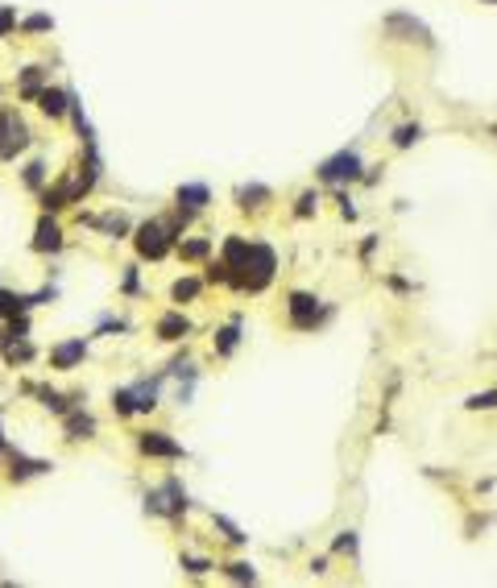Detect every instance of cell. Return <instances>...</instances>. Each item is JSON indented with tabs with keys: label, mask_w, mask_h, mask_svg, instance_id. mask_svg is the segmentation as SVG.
<instances>
[{
	"label": "cell",
	"mask_w": 497,
	"mask_h": 588,
	"mask_svg": "<svg viewBox=\"0 0 497 588\" xmlns=\"http://www.w3.org/2000/svg\"><path fill=\"white\" fill-rule=\"evenodd\" d=\"M203 203H208V187H203V183H187V187H178V207L199 212Z\"/></svg>",
	"instance_id": "cell-11"
},
{
	"label": "cell",
	"mask_w": 497,
	"mask_h": 588,
	"mask_svg": "<svg viewBox=\"0 0 497 588\" xmlns=\"http://www.w3.org/2000/svg\"><path fill=\"white\" fill-rule=\"evenodd\" d=\"M25 33H46V29H54V17H46V13H33V17H25L21 21Z\"/></svg>",
	"instance_id": "cell-16"
},
{
	"label": "cell",
	"mask_w": 497,
	"mask_h": 588,
	"mask_svg": "<svg viewBox=\"0 0 497 588\" xmlns=\"http://www.w3.org/2000/svg\"><path fill=\"white\" fill-rule=\"evenodd\" d=\"M220 352H233L237 348V327H228V332H220V344H215Z\"/></svg>",
	"instance_id": "cell-22"
},
{
	"label": "cell",
	"mask_w": 497,
	"mask_h": 588,
	"mask_svg": "<svg viewBox=\"0 0 497 588\" xmlns=\"http://www.w3.org/2000/svg\"><path fill=\"white\" fill-rule=\"evenodd\" d=\"M33 99H38V108L46 112L50 121H63V116L71 112V92H58V87H38V92H33Z\"/></svg>",
	"instance_id": "cell-3"
},
{
	"label": "cell",
	"mask_w": 497,
	"mask_h": 588,
	"mask_svg": "<svg viewBox=\"0 0 497 588\" xmlns=\"http://www.w3.org/2000/svg\"><path fill=\"white\" fill-rule=\"evenodd\" d=\"M21 178H25V187H29V191H38V187L46 183V162H29Z\"/></svg>",
	"instance_id": "cell-15"
},
{
	"label": "cell",
	"mask_w": 497,
	"mask_h": 588,
	"mask_svg": "<svg viewBox=\"0 0 497 588\" xmlns=\"http://www.w3.org/2000/svg\"><path fill=\"white\" fill-rule=\"evenodd\" d=\"M356 170H360V158L353 149H344V153H336V158H328L319 166V178L324 183H344V178H356Z\"/></svg>",
	"instance_id": "cell-2"
},
{
	"label": "cell",
	"mask_w": 497,
	"mask_h": 588,
	"mask_svg": "<svg viewBox=\"0 0 497 588\" xmlns=\"http://www.w3.org/2000/svg\"><path fill=\"white\" fill-rule=\"evenodd\" d=\"M137 447H141L145 456H170V460L183 456V447H178L174 440H166V431H145L141 440H137Z\"/></svg>",
	"instance_id": "cell-4"
},
{
	"label": "cell",
	"mask_w": 497,
	"mask_h": 588,
	"mask_svg": "<svg viewBox=\"0 0 497 588\" xmlns=\"http://www.w3.org/2000/svg\"><path fill=\"white\" fill-rule=\"evenodd\" d=\"M13 29H17V9H4L0 4V38H9Z\"/></svg>",
	"instance_id": "cell-20"
},
{
	"label": "cell",
	"mask_w": 497,
	"mask_h": 588,
	"mask_svg": "<svg viewBox=\"0 0 497 588\" xmlns=\"http://www.w3.org/2000/svg\"><path fill=\"white\" fill-rule=\"evenodd\" d=\"M187 332H191V323L183 315H166L162 323H158V336H162V340H183Z\"/></svg>",
	"instance_id": "cell-13"
},
{
	"label": "cell",
	"mask_w": 497,
	"mask_h": 588,
	"mask_svg": "<svg viewBox=\"0 0 497 588\" xmlns=\"http://www.w3.org/2000/svg\"><path fill=\"white\" fill-rule=\"evenodd\" d=\"M311 203H315V195H303V199H299V216H307Z\"/></svg>",
	"instance_id": "cell-28"
},
{
	"label": "cell",
	"mask_w": 497,
	"mask_h": 588,
	"mask_svg": "<svg viewBox=\"0 0 497 588\" xmlns=\"http://www.w3.org/2000/svg\"><path fill=\"white\" fill-rule=\"evenodd\" d=\"M170 245H174V232H170L166 224L145 220L141 228H137V253H141V257H149V261L166 257V253H170Z\"/></svg>",
	"instance_id": "cell-1"
},
{
	"label": "cell",
	"mask_w": 497,
	"mask_h": 588,
	"mask_svg": "<svg viewBox=\"0 0 497 588\" xmlns=\"http://www.w3.org/2000/svg\"><path fill=\"white\" fill-rule=\"evenodd\" d=\"M410 141H419V124H406L394 133V146H410Z\"/></svg>",
	"instance_id": "cell-21"
},
{
	"label": "cell",
	"mask_w": 497,
	"mask_h": 588,
	"mask_svg": "<svg viewBox=\"0 0 497 588\" xmlns=\"http://www.w3.org/2000/svg\"><path fill=\"white\" fill-rule=\"evenodd\" d=\"M261 199H269L265 187H245L240 191V207H261Z\"/></svg>",
	"instance_id": "cell-17"
},
{
	"label": "cell",
	"mask_w": 497,
	"mask_h": 588,
	"mask_svg": "<svg viewBox=\"0 0 497 588\" xmlns=\"http://www.w3.org/2000/svg\"><path fill=\"white\" fill-rule=\"evenodd\" d=\"M469 406H497V393H493V390H489V393H476Z\"/></svg>",
	"instance_id": "cell-27"
},
{
	"label": "cell",
	"mask_w": 497,
	"mask_h": 588,
	"mask_svg": "<svg viewBox=\"0 0 497 588\" xmlns=\"http://www.w3.org/2000/svg\"><path fill=\"white\" fill-rule=\"evenodd\" d=\"M67 431H71V440H87V435L95 431V423L87 415H71L67 418Z\"/></svg>",
	"instance_id": "cell-14"
},
{
	"label": "cell",
	"mask_w": 497,
	"mask_h": 588,
	"mask_svg": "<svg viewBox=\"0 0 497 588\" xmlns=\"http://www.w3.org/2000/svg\"><path fill=\"white\" fill-rule=\"evenodd\" d=\"M290 319H294L299 327H311V323L319 319V303H315L311 294H294V298H290Z\"/></svg>",
	"instance_id": "cell-8"
},
{
	"label": "cell",
	"mask_w": 497,
	"mask_h": 588,
	"mask_svg": "<svg viewBox=\"0 0 497 588\" xmlns=\"http://www.w3.org/2000/svg\"><path fill=\"white\" fill-rule=\"evenodd\" d=\"M29 311V294H13V290H0V319H17Z\"/></svg>",
	"instance_id": "cell-9"
},
{
	"label": "cell",
	"mask_w": 497,
	"mask_h": 588,
	"mask_svg": "<svg viewBox=\"0 0 497 588\" xmlns=\"http://www.w3.org/2000/svg\"><path fill=\"white\" fill-rule=\"evenodd\" d=\"M174 303H183V298H195V294H199V282H195V278H183V282H174Z\"/></svg>",
	"instance_id": "cell-18"
},
{
	"label": "cell",
	"mask_w": 497,
	"mask_h": 588,
	"mask_svg": "<svg viewBox=\"0 0 497 588\" xmlns=\"http://www.w3.org/2000/svg\"><path fill=\"white\" fill-rule=\"evenodd\" d=\"M87 356V340H67L58 344L54 352H50V365L54 369H75V361H83Z\"/></svg>",
	"instance_id": "cell-7"
},
{
	"label": "cell",
	"mask_w": 497,
	"mask_h": 588,
	"mask_svg": "<svg viewBox=\"0 0 497 588\" xmlns=\"http://www.w3.org/2000/svg\"><path fill=\"white\" fill-rule=\"evenodd\" d=\"M183 567H191V572H208V564H203V560H183Z\"/></svg>",
	"instance_id": "cell-30"
},
{
	"label": "cell",
	"mask_w": 497,
	"mask_h": 588,
	"mask_svg": "<svg viewBox=\"0 0 497 588\" xmlns=\"http://www.w3.org/2000/svg\"><path fill=\"white\" fill-rule=\"evenodd\" d=\"M50 460H29V456H21V452H13V468H9V481L13 485H21V481H29V477H42V472H50Z\"/></svg>",
	"instance_id": "cell-5"
},
{
	"label": "cell",
	"mask_w": 497,
	"mask_h": 588,
	"mask_svg": "<svg viewBox=\"0 0 497 588\" xmlns=\"http://www.w3.org/2000/svg\"><path fill=\"white\" fill-rule=\"evenodd\" d=\"M336 547H340V551H356V539H353V535H344V539L336 543Z\"/></svg>",
	"instance_id": "cell-29"
},
{
	"label": "cell",
	"mask_w": 497,
	"mask_h": 588,
	"mask_svg": "<svg viewBox=\"0 0 497 588\" xmlns=\"http://www.w3.org/2000/svg\"><path fill=\"white\" fill-rule=\"evenodd\" d=\"M208 241H191V245H183V257H203V253H208Z\"/></svg>",
	"instance_id": "cell-24"
},
{
	"label": "cell",
	"mask_w": 497,
	"mask_h": 588,
	"mask_svg": "<svg viewBox=\"0 0 497 588\" xmlns=\"http://www.w3.org/2000/svg\"><path fill=\"white\" fill-rule=\"evenodd\" d=\"M215 522H220V530H224V535H228L233 543H245V535H240V530L233 526V522H228V518H215Z\"/></svg>",
	"instance_id": "cell-25"
},
{
	"label": "cell",
	"mask_w": 497,
	"mask_h": 588,
	"mask_svg": "<svg viewBox=\"0 0 497 588\" xmlns=\"http://www.w3.org/2000/svg\"><path fill=\"white\" fill-rule=\"evenodd\" d=\"M133 406L137 410H154L158 406V381H141V386H133Z\"/></svg>",
	"instance_id": "cell-12"
},
{
	"label": "cell",
	"mask_w": 497,
	"mask_h": 588,
	"mask_svg": "<svg viewBox=\"0 0 497 588\" xmlns=\"http://www.w3.org/2000/svg\"><path fill=\"white\" fill-rule=\"evenodd\" d=\"M46 83V67H25L21 75H17V92H21L25 99H33V92Z\"/></svg>",
	"instance_id": "cell-10"
},
{
	"label": "cell",
	"mask_w": 497,
	"mask_h": 588,
	"mask_svg": "<svg viewBox=\"0 0 497 588\" xmlns=\"http://www.w3.org/2000/svg\"><path fill=\"white\" fill-rule=\"evenodd\" d=\"M112 406H117V415H133V410H137V406H133V393H129V390H117V393H112Z\"/></svg>",
	"instance_id": "cell-19"
},
{
	"label": "cell",
	"mask_w": 497,
	"mask_h": 588,
	"mask_svg": "<svg viewBox=\"0 0 497 588\" xmlns=\"http://www.w3.org/2000/svg\"><path fill=\"white\" fill-rule=\"evenodd\" d=\"M228 576H233V580H253V567L249 564H228Z\"/></svg>",
	"instance_id": "cell-23"
},
{
	"label": "cell",
	"mask_w": 497,
	"mask_h": 588,
	"mask_svg": "<svg viewBox=\"0 0 497 588\" xmlns=\"http://www.w3.org/2000/svg\"><path fill=\"white\" fill-rule=\"evenodd\" d=\"M9 121H13V112H9V108H0V146L9 141Z\"/></svg>",
	"instance_id": "cell-26"
},
{
	"label": "cell",
	"mask_w": 497,
	"mask_h": 588,
	"mask_svg": "<svg viewBox=\"0 0 497 588\" xmlns=\"http://www.w3.org/2000/svg\"><path fill=\"white\" fill-rule=\"evenodd\" d=\"M33 249L38 253H54V249H63V228L50 220V212L38 220V232H33Z\"/></svg>",
	"instance_id": "cell-6"
}]
</instances>
